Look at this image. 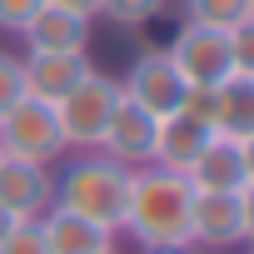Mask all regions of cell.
Instances as JSON below:
<instances>
[{
  "mask_svg": "<svg viewBox=\"0 0 254 254\" xmlns=\"http://www.w3.org/2000/svg\"><path fill=\"white\" fill-rule=\"evenodd\" d=\"M45 5H60V10L85 15V20H95V15H100V0H45Z\"/></svg>",
  "mask_w": 254,
  "mask_h": 254,
  "instance_id": "cell-23",
  "label": "cell"
},
{
  "mask_svg": "<svg viewBox=\"0 0 254 254\" xmlns=\"http://www.w3.org/2000/svg\"><path fill=\"white\" fill-rule=\"evenodd\" d=\"M20 35H25L30 50H90V20L85 15H70L60 5H40L25 20Z\"/></svg>",
  "mask_w": 254,
  "mask_h": 254,
  "instance_id": "cell-14",
  "label": "cell"
},
{
  "mask_svg": "<svg viewBox=\"0 0 254 254\" xmlns=\"http://www.w3.org/2000/svg\"><path fill=\"white\" fill-rule=\"evenodd\" d=\"M35 224H40L50 254H110L115 239H120V229L95 224V219H85V214H75V209H60V204H50Z\"/></svg>",
  "mask_w": 254,
  "mask_h": 254,
  "instance_id": "cell-11",
  "label": "cell"
},
{
  "mask_svg": "<svg viewBox=\"0 0 254 254\" xmlns=\"http://www.w3.org/2000/svg\"><path fill=\"white\" fill-rule=\"evenodd\" d=\"M170 10V0H100V15L125 25V30H135V25H150Z\"/></svg>",
  "mask_w": 254,
  "mask_h": 254,
  "instance_id": "cell-16",
  "label": "cell"
},
{
  "mask_svg": "<svg viewBox=\"0 0 254 254\" xmlns=\"http://www.w3.org/2000/svg\"><path fill=\"white\" fill-rule=\"evenodd\" d=\"M65 155L70 160L55 170V204L120 229L125 194H130V165L110 160L105 150H65Z\"/></svg>",
  "mask_w": 254,
  "mask_h": 254,
  "instance_id": "cell-2",
  "label": "cell"
},
{
  "mask_svg": "<svg viewBox=\"0 0 254 254\" xmlns=\"http://www.w3.org/2000/svg\"><path fill=\"white\" fill-rule=\"evenodd\" d=\"M239 209H244V244H254V185L239 190Z\"/></svg>",
  "mask_w": 254,
  "mask_h": 254,
  "instance_id": "cell-24",
  "label": "cell"
},
{
  "mask_svg": "<svg viewBox=\"0 0 254 254\" xmlns=\"http://www.w3.org/2000/svg\"><path fill=\"white\" fill-rule=\"evenodd\" d=\"M239 165H244V185H254V135L239 140Z\"/></svg>",
  "mask_w": 254,
  "mask_h": 254,
  "instance_id": "cell-25",
  "label": "cell"
},
{
  "mask_svg": "<svg viewBox=\"0 0 254 254\" xmlns=\"http://www.w3.org/2000/svg\"><path fill=\"white\" fill-rule=\"evenodd\" d=\"M165 55L175 60L185 85H224L234 75V65H229V30H214V25H199V20H185L175 30V40L165 45Z\"/></svg>",
  "mask_w": 254,
  "mask_h": 254,
  "instance_id": "cell-5",
  "label": "cell"
},
{
  "mask_svg": "<svg viewBox=\"0 0 254 254\" xmlns=\"http://www.w3.org/2000/svg\"><path fill=\"white\" fill-rule=\"evenodd\" d=\"M214 130H204L199 120H190L185 110H175V115H160V130H155V160L150 165H165V170H175V175H185L190 170V160L204 150V140H209Z\"/></svg>",
  "mask_w": 254,
  "mask_h": 254,
  "instance_id": "cell-13",
  "label": "cell"
},
{
  "mask_svg": "<svg viewBox=\"0 0 254 254\" xmlns=\"http://www.w3.org/2000/svg\"><path fill=\"white\" fill-rule=\"evenodd\" d=\"M0 155L35 160V165H60L65 160V135H60L55 105H45L35 95H20L0 115Z\"/></svg>",
  "mask_w": 254,
  "mask_h": 254,
  "instance_id": "cell-3",
  "label": "cell"
},
{
  "mask_svg": "<svg viewBox=\"0 0 254 254\" xmlns=\"http://www.w3.org/2000/svg\"><path fill=\"white\" fill-rule=\"evenodd\" d=\"M239 254H254V244H239Z\"/></svg>",
  "mask_w": 254,
  "mask_h": 254,
  "instance_id": "cell-29",
  "label": "cell"
},
{
  "mask_svg": "<svg viewBox=\"0 0 254 254\" xmlns=\"http://www.w3.org/2000/svg\"><path fill=\"white\" fill-rule=\"evenodd\" d=\"M244 244V209H239V190H209L194 194L190 209V249H239Z\"/></svg>",
  "mask_w": 254,
  "mask_h": 254,
  "instance_id": "cell-8",
  "label": "cell"
},
{
  "mask_svg": "<svg viewBox=\"0 0 254 254\" xmlns=\"http://www.w3.org/2000/svg\"><path fill=\"white\" fill-rule=\"evenodd\" d=\"M55 204V165L0 155V209L10 219H40Z\"/></svg>",
  "mask_w": 254,
  "mask_h": 254,
  "instance_id": "cell-7",
  "label": "cell"
},
{
  "mask_svg": "<svg viewBox=\"0 0 254 254\" xmlns=\"http://www.w3.org/2000/svg\"><path fill=\"white\" fill-rule=\"evenodd\" d=\"M244 15H249V20H254V0H244Z\"/></svg>",
  "mask_w": 254,
  "mask_h": 254,
  "instance_id": "cell-28",
  "label": "cell"
},
{
  "mask_svg": "<svg viewBox=\"0 0 254 254\" xmlns=\"http://www.w3.org/2000/svg\"><path fill=\"white\" fill-rule=\"evenodd\" d=\"M214 135L224 140H244L254 135V80L249 75H229L219 85V105H214Z\"/></svg>",
  "mask_w": 254,
  "mask_h": 254,
  "instance_id": "cell-15",
  "label": "cell"
},
{
  "mask_svg": "<svg viewBox=\"0 0 254 254\" xmlns=\"http://www.w3.org/2000/svg\"><path fill=\"white\" fill-rule=\"evenodd\" d=\"M120 95L135 100L140 110H150V115L160 120V115H175V110H180V100H185V75L175 70V60H170L165 50H140L135 65L125 70V80H120Z\"/></svg>",
  "mask_w": 254,
  "mask_h": 254,
  "instance_id": "cell-6",
  "label": "cell"
},
{
  "mask_svg": "<svg viewBox=\"0 0 254 254\" xmlns=\"http://www.w3.org/2000/svg\"><path fill=\"white\" fill-rule=\"evenodd\" d=\"M239 15H244V0H185V20H199L214 30H229Z\"/></svg>",
  "mask_w": 254,
  "mask_h": 254,
  "instance_id": "cell-17",
  "label": "cell"
},
{
  "mask_svg": "<svg viewBox=\"0 0 254 254\" xmlns=\"http://www.w3.org/2000/svg\"><path fill=\"white\" fill-rule=\"evenodd\" d=\"M0 254H50V249H45L40 224H35V219H20L5 239H0Z\"/></svg>",
  "mask_w": 254,
  "mask_h": 254,
  "instance_id": "cell-20",
  "label": "cell"
},
{
  "mask_svg": "<svg viewBox=\"0 0 254 254\" xmlns=\"http://www.w3.org/2000/svg\"><path fill=\"white\" fill-rule=\"evenodd\" d=\"M190 209H194V190L185 175H175L165 165H140V170H130L120 234H130L140 249H150V244L190 249Z\"/></svg>",
  "mask_w": 254,
  "mask_h": 254,
  "instance_id": "cell-1",
  "label": "cell"
},
{
  "mask_svg": "<svg viewBox=\"0 0 254 254\" xmlns=\"http://www.w3.org/2000/svg\"><path fill=\"white\" fill-rule=\"evenodd\" d=\"M155 130H160V120L150 110H140L135 100L120 95V105H115V115H110V125H105V135H100L95 150H105L110 160L140 170V165L155 160Z\"/></svg>",
  "mask_w": 254,
  "mask_h": 254,
  "instance_id": "cell-10",
  "label": "cell"
},
{
  "mask_svg": "<svg viewBox=\"0 0 254 254\" xmlns=\"http://www.w3.org/2000/svg\"><path fill=\"white\" fill-rule=\"evenodd\" d=\"M110 254H120V249H110Z\"/></svg>",
  "mask_w": 254,
  "mask_h": 254,
  "instance_id": "cell-30",
  "label": "cell"
},
{
  "mask_svg": "<svg viewBox=\"0 0 254 254\" xmlns=\"http://www.w3.org/2000/svg\"><path fill=\"white\" fill-rule=\"evenodd\" d=\"M45 5V0H0V30H25V20Z\"/></svg>",
  "mask_w": 254,
  "mask_h": 254,
  "instance_id": "cell-22",
  "label": "cell"
},
{
  "mask_svg": "<svg viewBox=\"0 0 254 254\" xmlns=\"http://www.w3.org/2000/svg\"><path fill=\"white\" fill-rule=\"evenodd\" d=\"M214 105H219V85H185L180 110H185L190 120H199L204 130H214Z\"/></svg>",
  "mask_w": 254,
  "mask_h": 254,
  "instance_id": "cell-19",
  "label": "cell"
},
{
  "mask_svg": "<svg viewBox=\"0 0 254 254\" xmlns=\"http://www.w3.org/2000/svg\"><path fill=\"white\" fill-rule=\"evenodd\" d=\"M120 105V80L105 75V70H90L60 105H55V120H60V135H65V150H95L105 125Z\"/></svg>",
  "mask_w": 254,
  "mask_h": 254,
  "instance_id": "cell-4",
  "label": "cell"
},
{
  "mask_svg": "<svg viewBox=\"0 0 254 254\" xmlns=\"http://www.w3.org/2000/svg\"><path fill=\"white\" fill-rule=\"evenodd\" d=\"M229 65H234V75L254 80V20L249 15H239L229 25Z\"/></svg>",
  "mask_w": 254,
  "mask_h": 254,
  "instance_id": "cell-18",
  "label": "cell"
},
{
  "mask_svg": "<svg viewBox=\"0 0 254 254\" xmlns=\"http://www.w3.org/2000/svg\"><path fill=\"white\" fill-rule=\"evenodd\" d=\"M15 224H20V219H10V214H5V209H0V239H5V234H10V229H15Z\"/></svg>",
  "mask_w": 254,
  "mask_h": 254,
  "instance_id": "cell-27",
  "label": "cell"
},
{
  "mask_svg": "<svg viewBox=\"0 0 254 254\" xmlns=\"http://www.w3.org/2000/svg\"><path fill=\"white\" fill-rule=\"evenodd\" d=\"M140 254H190V249H170V244H150V249H140Z\"/></svg>",
  "mask_w": 254,
  "mask_h": 254,
  "instance_id": "cell-26",
  "label": "cell"
},
{
  "mask_svg": "<svg viewBox=\"0 0 254 254\" xmlns=\"http://www.w3.org/2000/svg\"><path fill=\"white\" fill-rule=\"evenodd\" d=\"M20 95H25V80H20V55L0 50V115H5Z\"/></svg>",
  "mask_w": 254,
  "mask_h": 254,
  "instance_id": "cell-21",
  "label": "cell"
},
{
  "mask_svg": "<svg viewBox=\"0 0 254 254\" xmlns=\"http://www.w3.org/2000/svg\"><path fill=\"white\" fill-rule=\"evenodd\" d=\"M90 70H95V65H90L85 50H30V55H20L25 95H35V100H45V105H60Z\"/></svg>",
  "mask_w": 254,
  "mask_h": 254,
  "instance_id": "cell-9",
  "label": "cell"
},
{
  "mask_svg": "<svg viewBox=\"0 0 254 254\" xmlns=\"http://www.w3.org/2000/svg\"><path fill=\"white\" fill-rule=\"evenodd\" d=\"M190 190L194 194H209V190H244V165H239V145L224 140V135H209L204 150L190 160L185 170Z\"/></svg>",
  "mask_w": 254,
  "mask_h": 254,
  "instance_id": "cell-12",
  "label": "cell"
}]
</instances>
